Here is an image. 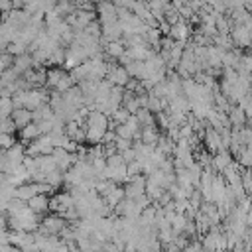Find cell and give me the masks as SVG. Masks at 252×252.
<instances>
[{
  "label": "cell",
  "instance_id": "7",
  "mask_svg": "<svg viewBox=\"0 0 252 252\" xmlns=\"http://www.w3.org/2000/svg\"><path fill=\"white\" fill-rule=\"evenodd\" d=\"M203 142H205V150H209L213 156L224 150V148H222V136H220V132L215 130L213 126L207 128V132H205V136H203Z\"/></svg>",
  "mask_w": 252,
  "mask_h": 252
},
{
  "label": "cell",
  "instance_id": "5",
  "mask_svg": "<svg viewBox=\"0 0 252 252\" xmlns=\"http://www.w3.org/2000/svg\"><path fill=\"white\" fill-rule=\"evenodd\" d=\"M71 207H75V197L71 195V191L55 193V195L51 197V213L65 215V211H69Z\"/></svg>",
  "mask_w": 252,
  "mask_h": 252
},
{
  "label": "cell",
  "instance_id": "18",
  "mask_svg": "<svg viewBox=\"0 0 252 252\" xmlns=\"http://www.w3.org/2000/svg\"><path fill=\"white\" fill-rule=\"evenodd\" d=\"M104 53H106L108 59H120L126 53V45H124L122 39L120 41H108L104 45Z\"/></svg>",
  "mask_w": 252,
  "mask_h": 252
},
{
  "label": "cell",
  "instance_id": "29",
  "mask_svg": "<svg viewBox=\"0 0 252 252\" xmlns=\"http://www.w3.org/2000/svg\"><path fill=\"white\" fill-rule=\"evenodd\" d=\"M130 116H132V112H130V110H126L124 106H120V108L110 116V122H112L114 126H118V124L128 122V120H130Z\"/></svg>",
  "mask_w": 252,
  "mask_h": 252
},
{
  "label": "cell",
  "instance_id": "33",
  "mask_svg": "<svg viewBox=\"0 0 252 252\" xmlns=\"http://www.w3.org/2000/svg\"><path fill=\"white\" fill-rule=\"evenodd\" d=\"M0 130H2V134H16V124H14V120L12 118H2V124H0Z\"/></svg>",
  "mask_w": 252,
  "mask_h": 252
},
{
  "label": "cell",
  "instance_id": "16",
  "mask_svg": "<svg viewBox=\"0 0 252 252\" xmlns=\"http://www.w3.org/2000/svg\"><path fill=\"white\" fill-rule=\"evenodd\" d=\"M33 67H35V61H33L32 53H24V55H18V57L14 59V69H16L20 75H24L26 71H30V69H33Z\"/></svg>",
  "mask_w": 252,
  "mask_h": 252
},
{
  "label": "cell",
  "instance_id": "34",
  "mask_svg": "<svg viewBox=\"0 0 252 252\" xmlns=\"http://www.w3.org/2000/svg\"><path fill=\"white\" fill-rule=\"evenodd\" d=\"M14 144H16L14 134H0V146H2V150H10Z\"/></svg>",
  "mask_w": 252,
  "mask_h": 252
},
{
  "label": "cell",
  "instance_id": "12",
  "mask_svg": "<svg viewBox=\"0 0 252 252\" xmlns=\"http://www.w3.org/2000/svg\"><path fill=\"white\" fill-rule=\"evenodd\" d=\"M161 138V132H159V126L154 124V126H144L142 132H140V142L148 144V146H158Z\"/></svg>",
  "mask_w": 252,
  "mask_h": 252
},
{
  "label": "cell",
  "instance_id": "26",
  "mask_svg": "<svg viewBox=\"0 0 252 252\" xmlns=\"http://www.w3.org/2000/svg\"><path fill=\"white\" fill-rule=\"evenodd\" d=\"M236 71H238V75H252V55L250 53H242Z\"/></svg>",
  "mask_w": 252,
  "mask_h": 252
},
{
  "label": "cell",
  "instance_id": "3",
  "mask_svg": "<svg viewBox=\"0 0 252 252\" xmlns=\"http://www.w3.org/2000/svg\"><path fill=\"white\" fill-rule=\"evenodd\" d=\"M130 79H132V77H130V73L126 71V67L108 61V75H106V81H110L114 87H124V89H126V85H128Z\"/></svg>",
  "mask_w": 252,
  "mask_h": 252
},
{
  "label": "cell",
  "instance_id": "38",
  "mask_svg": "<svg viewBox=\"0 0 252 252\" xmlns=\"http://www.w3.org/2000/svg\"><path fill=\"white\" fill-rule=\"evenodd\" d=\"M244 8H246V12L252 14V0H244Z\"/></svg>",
  "mask_w": 252,
  "mask_h": 252
},
{
  "label": "cell",
  "instance_id": "15",
  "mask_svg": "<svg viewBox=\"0 0 252 252\" xmlns=\"http://www.w3.org/2000/svg\"><path fill=\"white\" fill-rule=\"evenodd\" d=\"M41 136V128H39V124L37 122H32V124H28L26 128H22L20 130V138H22V142L28 146L30 142H33V140H37Z\"/></svg>",
  "mask_w": 252,
  "mask_h": 252
},
{
  "label": "cell",
  "instance_id": "40",
  "mask_svg": "<svg viewBox=\"0 0 252 252\" xmlns=\"http://www.w3.org/2000/svg\"><path fill=\"white\" fill-rule=\"evenodd\" d=\"M22 252H35V250H22Z\"/></svg>",
  "mask_w": 252,
  "mask_h": 252
},
{
  "label": "cell",
  "instance_id": "24",
  "mask_svg": "<svg viewBox=\"0 0 252 252\" xmlns=\"http://www.w3.org/2000/svg\"><path fill=\"white\" fill-rule=\"evenodd\" d=\"M158 148H159L163 154L173 156V152H175V148H177V142L171 140L167 134H161V138H159V142H158Z\"/></svg>",
  "mask_w": 252,
  "mask_h": 252
},
{
  "label": "cell",
  "instance_id": "23",
  "mask_svg": "<svg viewBox=\"0 0 252 252\" xmlns=\"http://www.w3.org/2000/svg\"><path fill=\"white\" fill-rule=\"evenodd\" d=\"M55 116V112H53V108H51V104H43L41 108H37V110H33V122H43V120H51Z\"/></svg>",
  "mask_w": 252,
  "mask_h": 252
},
{
  "label": "cell",
  "instance_id": "35",
  "mask_svg": "<svg viewBox=\"0 0 252 252\" xmlns=\"http://www.w3.org/2000/svg\"><path fill=\"white\" fill-rule=\"evenodd\" d=\"M126 167H128V175L130 177H136V175H142L144 171H142V163L140 161H130V163H126Z\"/></svg>",
  "mask_w": 252,
  "mask_h": 252
},
{
  "label": "cell",
  "instance_id": "21",
  "mask_svg": "<svg viewBox=\"0 0 252 252\" xmlns=\"http://www.w3.org/2000/svg\"><path fill=\"white\" fill-rule=\"evenodd\" d=\"M67 71L63 69V67H49L47 69V89H53L55 91V87H57V83L63 79V75H65Z\"/></svg>",
  "mask_w": 252,
  "mask_h": 252
},
{
  "label": "cell",
  "instance_id": "4",
  "mask_svg": "<svg viewBox=\"0 0 252 252\" xmlns=\"http://www.w3.org/2000/svg\"><path fill=\"white\" fill-rule=\"evenodd\" d=\"M2 154L8 158L10 165H12V171L20 165H24V159L28 158V152H26V144L24 142H16L10 150H2Z\"/></svg>",
  "mask_w": 252,
  "mask_h": 252
},
{
  "label": "cell",
  "instance_id": "30",
  "mask_svg": "<svg viewBox=\"0 0 252 252\" xmlns=\"http://www.w3.org/2000/svg\"><path fill=\"white\" fill-rule=\"evenodd\" d=\"M163 20H165V22H167V24H169V26L173 28V26H175V24H179V22H181L183 18H181L179 10H177V8H175V6L171 4V6H169V8L165 10V16H163Z\"/></svg>",
  "mask_w": 252,
  "mask_h": 252
},
{
  "label": "cell",
  "instance_id": "25",
  "mask_svg": "<svg viewBox=\"0 0 252 252\" xmlns=\"http://www.w3.org/2000/svg\"><path fill=\"white\" fill-rule=\"evenodd\" d=\"M136 118L140 120L142 128H144V126H154V124H158V122H156V114H154L152 110H148V108H140L138 114H136Z\"/></svg>",
  "mask_w": 252,
  "mask_h": 252
},
{
  "label": "cell",
  "instance_id": "41",
  "mask_svg": "<svg viewBox=\"0 0 252 252\" xmlns=\"http://www.w3.org/2000/svg\"><path fill=\"white\" fill-rule=\"evenodd\" d=\"M136 2H140V0H136Z\"/></svg>",
  "mask_w": 252,
  "mask_h": 252
},
{
  "label": "cell",
  "instance_id": "39",
  "mask_svg": "<svg viewBox=\"0 0 252 252\" xmlns=\"http://www.w3.org/2000/svg\"><path fill=\"white\" fill-rule=\"evenodd\" d=\"M81 252H96L94 248H89V250H81Z\"/></svg>",
  "mask_w": 252,
  "mask_h": 252
},
{
  "label": "cell",
  "instance_id": "13",
  "mask_svg": "<svg viewBox=\"0 0 252 252\" xmlns=\"http://www.w3.org/2000/svg\"><path fill=\"white\" fill-rule=\"evenodd\" d=\"M230 163H232V154L228 150H222V152L213 156V169H215V173H222Z\"/></svg>",
  "mask_w": 252,
  "mask_h": 252
},
{
  "label": "cell",
  "instance_id": "19",
  "mask_svg": "<svg viewBox=\"0 0 252 252\" xmlns=\"http://www.w3.org/2000/svg\"><path fill=\"white\" fill-rule=\"evenodd\" d=\"M35 195H39L37 193V185L35 183H24V185H20V187H16V199H22V201H30V199H33Z\"/></svg>",
  "mask_w": 252,
  "mask_h": 252
},
{
  "label": "cell",
  "instance_id": "17",
  "mask_svg": "<svg viewBox=\"0 0 252 252\" xmlns=\"http://www.w3.org/2000/svg\"><path fill=\"white\" fill-rule=\"evenodd\" d=\"M124 199H126L124 185H116V187H114V189H112V191H110V193L104 197V203H106V205H108V207L114 211V207H116V205H120Z\"/></svg>",
  "mask_w": 252,
  "mask_h": 252
},
{
  "label": "cell",
  "instance_id": "32",
  "mask_svg": "<svg viewBox=\"0 0 252 252\" xmlns=\"http://www.w3.org/2000/svg\"><path fill=\"white\" fill-rule=\"evenodd\" d=\"M14 55H10L8 51H2V57H0V69L2 71H8V69H12L14 67Z\"/></svg>",
  "mask_w": 252,
  "mask_h": 252
},
{
  "label": "cell",
  "instance_id": "8",
  "mask_svg": "<svg viewBox=\"0 0 252 252\" xmlns=\"http://www.w3.org/2000/svg\"><path fill=\"white\" fill-rule=\"evenodd\" d=\"M169 37H171L173 41H183V43L191 41V37H193V30H191V24H189L187 20H181L179 24H175V26L171 28V33H169Z\"/></svg>",
  "mask_w": 252,
  "mask_h": 252
},
{
  "label": "cell",
  "instance_id": "22",
  "mask_svg": "<svg viewBox=\"0 0 252 252\" xmlns=\"http://www.w3.org/2000/svg\"><path fill=\"white\" fill-rule=\"evenodd\" d=\"M213 45H217L222 51H232L236 47V43L232 41V37L230 35H222V33H219V35L213 37Z\"/></svg>",
  "mask_w": 252,
  "mask_h": 252
},
{
  "label": "cell",
  "instance_id": "31",
  "mask_svg": "<svg viewBox=\"0 0 252 252\" xmlns=\"http://www.w3.org/2000/svg\"><path fill=\"white\" fill-rule=\"evenodd\" d=\"M28 47L30 45H26L24 41H12L8 47H6V51L10 53V55H14V57H18V55H24V53H28Z\"/></svg>",
  "mask_w": 252,
  "mask_h": 252
},
{
  "label": "cell",
  "instance_id": "1",
  "mask_svg": "<svg viewBox=\"0 0 252 252\" xmlns=\"http://www.w3.org/2000/svg\"><path fill=\"white\" fill-rule=\"evenodd\" d=\"M67 224H69V222H67V219H65L63 215L53 213V215H47V217L41 219V226H39L37 230H39L41 234H45V236H59Z\"/></svg>",
  "mask_w": 252,
  "mask_h": 252
},
{
  "label": "cell",
  "instance_id": "6",
  "mask_svg": "<svg viewBox=\"0 0 252 252\" xmlns=\"http://www.w3.org/2000/svg\"><path fill=\"white\" fill-rule=\"evenodd\" d=\"M230 37L238 47H252V30L246 28L244 24H234Z\"/></svg>",
  "mask_w": 252,
  "mask_h": 252
},
{
  "label": "cell",
  "instance_id": "28",
  "mask_svg": "<svg viewBox=\"0 0 252 252\" xmlns=\"http://www.w3.org/2000/svg\"><path fill=\"white\" fill-rule=\"evenodd\" d=\"M236 161L240 163V167L244 169H252V150H248L246 146L240 150V154L236 156Z\"/></svg>",
  "mask_w": 252,
  "mask_h": 252
},
{
  "label": "cell",
  "instance_id": "27",
  "mask_svg": "<svg viewBox=\"0 0 252 252\" xmlns=\"http://www.w3.org/2000/svg\"><path fill=\"white\" fill-rule=\"evenodd\" d=\"M14 110H16L14 98L12 96H4L2 102H0V114H2V118H12Z\"/></svg>",
  "mask_w": 252,
  "mask_h": 252
},
{
  "label": "cell",
  "instance_id": "9",
  "mask_svg": "<svg viewBox=\"0 0 252 252\" xmlns=\"http://www.w3.org/2000/svg\"><path fill=\"white\" fill-rule=\"evenodd\" d=\"M94 20H98V14H96V12L77 8V12H75V26H73V32H81V30H85V28H87L91 22H94Z\"/></svg>",
  "mask_w": 252,
  "mask_h": 252
},
{
  "label": "cell",
  "instance_id": "37",
  "mask_svg": "<svg viewBox=\"0 0 252 252\" xmlns=\"http://www.w3.org/2000/svg\"><path fill=\"white\" fill-rule=\"evenodd\" d=\"M118 8H128V10H132V6H134V2L136 0H112Z\"/></svg>",
  "mask_w": 252,
  "mask_h": 252
},
{
  "label": "cell",
  "instance_id": "36",
  "mask_svg": "<svg viewBox=\"0 0 252 252\" xmlns=\"http://www.w3.org/2000/svg\"><path fill=\"white\" fill-rule=\"evenodd\" d=\"M120 156L124 158V161H126V163H130V161H134V159H136V150H134V148L124 150V152H120Z\"/></svg>",
  "mask_w": 252,
  "mask_h": 252
},
{
  "label": "cell",
  "instance_id": "2",
  "mask_svg": "<svg viewBox=\"0 0 252 252\" xmlns=\"http://www.w3.org/2000/svg\"><path fill=\"white\" fill-rule=\"evenodd\" d=\"M96 14H98V22L102 26L118 22V6L112 0H98L96 2Z\"/></svg>",
  "mask_w": 252,
  "mask_h": 252
},
{
  "label": "cell",
  "instance_id": "10",
  "mask_svg": "<svg viewBox=\"0 0 252 252\" xmlns=\"http://www.w3.org/2000/svg\"><path fill=\"white\" fill-rule=\"evenodd\" d=\"M28 207H30L33 213H37V215L41 217V215H45V213L51 211V199H49L47 195H35L33 199L28 201Z\"/></svg>",
  "mask_w": 252,
  "mask_h": 252
},
{
  "label": "cell",
  "instance_id": "11",
  "mask_svg": "<svg viewBox=\"0 0 252 252\" xmlns=\"http://www.w3.org/2000/svg\"><path fill=\"white\" fill-rule=\"evenodd\" d=\"M228 118H230V126L234 130H242L244 126H248V116L242 106H232L228 112Z\"/></svg>",
  "mask_w": 252,
  "mask_h": 252
},
{
  "label": "cell",
  "instance_id": "20",
  "mask_svg": "<svg viewBox=\"0 0 252 252\" xmlns=\"http://www.w3.org/2000/svg\"><path fill=\"white\" fill-rule=\"evenodd\" d=\"M122 106H124L126 110H130L132 114H138V110L142 108V104H140V100H138V94H136V93H130V91H126V89H124Z\"/></svg>",
  "mask_w": 252,
  "mask_h": 252
},
{
  "label": "cell",
  "instance_id": "14",
  "mask_svg": "<svg viewBox=\"0 0 252 252\" xmlns=\"http://www.w3.org/2000/svg\"><path fill=\"white\" fill-rule=\"evenodd\" d=\"M12 120H14L16 128H18V130H22V128H26L28 124H32V122H33V112H32V110H28V108H16V110H14V114H12Z\"/></svg>",
  "mask_w": 252,
  "mask_h": 252
}]
</instances>
